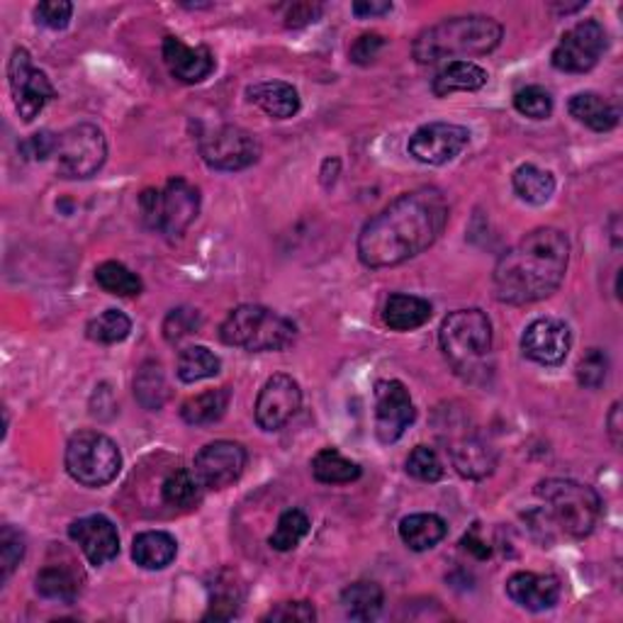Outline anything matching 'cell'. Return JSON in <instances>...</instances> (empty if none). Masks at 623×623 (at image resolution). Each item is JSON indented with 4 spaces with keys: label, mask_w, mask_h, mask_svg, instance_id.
I'll list each match as a JSON object with an SVG mask.
<instances>
[{
    "label": "cell",
    "mask_w": 623,
    "mask_h": 623,
    "mask_svg": "<svg viewBox=\"0 0 623 623\" xmlns=\"http://www.w3.org/2000/svg\"><path fill=\"white\" fill-rule=\"evenodd\" d=\"M448 225V203L438 188H417L368 219L358 237V258L368 268H390L419 256Z\"/></svg>",
    "instance_id": "obj_1"
},
{
    "label": "cell",
    "mask_w": 623,
    "mask_h": 623,
    "mask_svg": "<svg viewBox=\"0 0 623 623\" xmlns=\"http://www.w3.org/2000/svg\"><path fill=\"white\" fill-rule=\"evenodd\" d=\"M570 264V241L565 232L541 227L519 239L497 260L492 285L505 305H531L546 300L560 288Z\"/></svg>",
    "instance_id": "obj_2"
},
{
    "label": "cell",
    "mask_w": 623,
    "mask_h": 623,
    "mask_svg": "<svg viewBox=\"0 0 623 623\" xmlns=\"http://www.w3.org/2000/svg\"><path fill=\"white\" fill-rule=\"evenodd\" d=\"M505 29L495 17L458 15L421 29L411 54L419 64H438L446 59L468 62L470 56H485L499 47Z\"/></svg>",
    "instance_id": "obj_3"
},
{
    "label": "cell",
    "mask_w": 623,
    "mask_h": 623,
    "mask_svg": "<svg viewBox=\"0 0 623 623\" xmlns=\"http://www.w3.org/2000/svg\"><path fill=\"white\" fill-rule=\"evenodd\" d=\"M536 495L546 501L550 526H558L562 536L587 538L597 529L601 519V497L589 485L550 478L538 482Z\"/></svg>",
    "instance_id": "obj_4"
},
{
    "label": "cell",
    "mask_w": 623,
    "mask_h": 623,
    "mask_svg": "<svg viewBox=\"0 0 623 623\" xmlns=\"http://www.w3.org/2000/svg\"><path fill=\"white\" fill-rule=\"evenodd\" d=\"M297 329L288 317L264 305H239L229 312L219 327V339L227 346L254 351H283L293 344Z\"/></svg>",
    "instance_id": "obj_5"
},
{
    "label": "cell",
    "mask_w": 623,
    "mask_h": 623,
    "mask_svg": "<svg viewBox=\"0 0 623 623\" xmlns=\"http://www.w3.org/2000/svg\"><path fill=\"white\" fill-rule=\"evenodd\" d=\"M438 344L458 373H475L492 351V325L485 312L456 309L441 321Z\"/></svg>",
    "instance_id": "obj_6"
},
{
    "label": "cell",
    "mask_w": 623,
    "mask_h": 623,
    "mask_svg": "<svg viewBox=\"0 0 623 623\" xmlns=\"http://www.w3.org/2000/svg\"><path fill=\"white\" fill-rule=\"evenodd\" d=\"M139 207L156 232L180 237L200 213V190L186 178H170L161 190H144Z\"/></svg>",
    "instance_id": "obj_7"
},
{
    "label": "cell",
    "mask_w": 623,
    "mask_h": 623,
    "mask_svg": "<svg viewBox=\"0 0 623 623\" xmlns=\"http://www.w3.org/2000/svg\"><path fill=\"white\" fill-rule=\"evenodd\" d=\"M123 468V454L110 436L100 431H78L66 444V470L78 485L105 487Z\"/></svg>",
    "instance_id": "obj_8"
},
{
    "label": "cell",
    "mask_w": 623,
    "mask_h": 623,
    "mask_svg": "<svg viewBox=\"0 0 623 623\" xmlns=\"http://www.w3.org/2000/svg\"><path fill=\"white\" fill-rule=\"evenodd\" d=\"M441 441L446 444L450 454V463L458 470V475L468 480H485L497 468V454L485 438H482L468 417L446 411L444 424H438Z\"/></svg>",
    "instance_id": "obj_9"
},
{
    "label": "cell",
    "mask_w": 623,
    "mask_h": 623,
    "mask_svg": "<svg viewBox=\"0 0 623 623\" xmlns=\"http://www.w3.org/2000/svg\"><path fill=\"white\" fill-rule=\"evenodd\" d=\"M107 158V139L103 129L90 123L68 127L59 137L56 174L68 180H84L96 176Z\"/></svg>",
    "instance_id": "obj_10"
},
{
    "label": "cell",
    "mask_w": 623,
    "mask_h": 623,
    "mask_svg": "<svg viewBox=\"0 0 623 623\" xmlns=\"http://www.w3.org/2000/svg\"><path fill=\"white\" fill-rule=\"evenodd\" d=\"M200 156L215 170H241L254 166L260 156L258 139L244 127L217 125L198 139Z\"/></svg>",
    "instance_id": "obj_11"
},
{
    "label": "cell",
    "mask_w": 623,
    "mask_h": 623,
    "mask_svg": "<svg viewBox=\"0 0 623 623\" xmlns=\"http://www.w3.org/2000/svg\"><path fill=\"white\" fill-rule=\"evenodd\" d=\"M8 84L10 93H13L15 110L17 115L23 117V123H33L49 100L56 96L52 80H49L42 68L33 64V56H29V52L23 47H17L13 56H10Z\"/></svg>",
    "instance_id": "obj_12"
},
{
    "label": "cell",
    "mask_w": 623,
    "mask_h": 623,
    "mask_svg": "<svg viewBox=\"0 0 623 623\" xmlns=\"http://www.w3.org/2000/svg\"><path fill=\"white\" fill-rule=\"evenodd\" d=\"M607 52V29L599 20H582L552 49V66L565 74H587Z\"/></svg>",
    "instance_id": "obj_13"
},
{
    "label": "cell",
    "mask_w": 623,
    "mask_h": 623,
    "mask_svg": "<svg viewBox=\"0 0 623 623\" xmlns=\"http://www.w3.org/2000/svg\"><path fill=\"white\" fill-rule=\"evenodd\" d=\"M417 409L409 390L399 380H380L376 385V436L380 444H395L415 424Z\"/></svg>",
    "instance_id": "obj_14"
},
{
    "label": "cell",
    "mask_w": 623,
    "mask_h": 623,
    "mask_svg": "<svg viewBox=\"0 0 623 623\" xmlns=\"http://www.w3.org/2000/svg\"><path fill=\"white\" fill-rule=\"evenodd\" d=\"M246 460V448L237 441H215L195 456L193 472L205 490H225L241 478Z\"/></svg>",
    "instance_id": "obj_15"
},
{
    "label": "cell",
    "mask_w": 623,
    "mask_h": 623,
    "mask_svg": "<svg viewBox=\"0 0 623 623\" xmlns=\"http://www.w3.org/2000/svg\"><path fill=\"white\" fill-rule=\"evenodd\" d=\"M468 142L470 132L466 127L450 123H429L424 127H419L417 132L409 137L407 149L419 164L444 166L463 152Z\"/></svg>",
    "instance_id": "obj_16"
},
{
    "label": "cell",
    "mask_w": 623,
    "mask_h": 623,
    "mask_svg": "<svg viewBox=\"0 0 623 623\" xmlns=\"http://www.w3.org/2000/svg\"><path fill=\"white\" fill-rule=\"evenodd\" d=\"M303 405V390L293 376L278 373L266 380L256 399V424L264 431L283 429Z\"/></svg>",
    "instance_id": "obj_17"
},
{
    "label": "cell",
    "mask_w": 623,
    "mask_h": 623,
    "mask_svg": "<svg viewBox=\"0 0 623 623\" xmlns=\"http://www.w3.org/2000/svg\"><path fill=\"white\" fill-rule=\"evenodd\" d=\"M572 336L565 321L556 317L534 319L521 336V351L538 366H562L570 354Z\"/></svg>",
    "instance_id": "obj_18"
},
{
    "label": "cell",
    "mask_w": 623,
    "mask_h": 623,
    "mask_svg": "<svg viewBox=\"0 0 623 623\" xmlns=\"http://www.w3.org/2000/svg\"><path fill=\"white\" fill-rule=\"evenodd\" d=\"M68 536L84 550L90 565L103 568L119 552V534L113 521L103 514L84 517L68 526Z\"/></svg>",
    "instance_id": "obj_19"
},
{
    "label": "cell",
    "mask_w": 623,
    "mask_h": 623,
    "mask_svg": "<svg viewBox=\"0 0 623 623\" xmlns=\"http://www.w3.org/2000/svg\"><path fill=\"white\" fill-rule=\"evenodd\" d=\"M562 585L556 575L514 572L507 580V597L526 611H548L560 601Z\"/></svg>",
    "instance_id": "obj_20"
},
{
    "label": "cell",
    "mask_w": 623,
    "mask_h": 623,
    "mask_svg": "<svg viewBox=\"0 0 623 623\" xmlns=\"http://www.w3.org/2000/svg\"><path fill=\"white\" fill-rule=\"evenodd\" d=\"M161 52L170 76L183 84H203L215 72V56L207 47H188L183 39L166 37Z\"/></svg>",
    "instance_id": "obj_21"
},
{
    "label": "cell",
    "mask_w": 623,
    "mask_h": 623,
    "mask_svg": "<svg viewBox=\"0 0 623 623\" xmlns=\"http://www.w3.org/2000/svg\"><path fill=\"white\" fill-rule=\"evenodd\" d=\"M246 96L268 117L288 119L300 113V93L285 80H260L246 88Z\"/></svg>",
    "instance_id": "obj_22"
},
{
    "label": "cell",
    "mask_w": 623,
    "mask_h": 623,
    "mask_svg": "<svg viewBox=\"0 0 623 623\" xmlns=\"http://www.w3.org/2000/svg\"><path fill=\"white\" fill-rule=\"evenodd\" d=\"M568 110L580 125L595 129V132H611L619 125V110L605 96L592 93V90L572 96Z\"/></svg>",
    "instance_id": "obj_23"
},
{
    "label": "cell",
    "mask_w": 623,
    "mask_h": 623,
    "mask_svg": "<svg viewBox=\"0 0 623 623\" xmlns=\"http://www.w3.org/2000/svg\"><path fill=\"white\" fill-rule=\"evenodd\" d=\"M431 303L417 295H402L395 293L387 297L383 309V321L392 331H415L424 327L431 319Z\"/></svg>",
    "instance_id": "obj_24"
},
{
    "label": "cell",
    "mask_w": 623,
    "mask_h": 623,
    "mask_svg": "<svg viewBox=\"0 0 623 623\" xmlns=\"http://www.w3.org/2000/svg\"><path fill=\"white\" fill-rule=\"evenodd\" d=\"M448 526L438 514H409L399 521V538L407 548L424 552L446 538Z\"/></svg>",
    "instance_id": "obj_25"
},
{
    "label": "cell",
    "mask_w": 623,
    "mask_h": 623,
    "mask_svg": "<svg viewBox=\"0 0 623 623\" xmlns=\"http://www.w3.org/2000/svg\"><path fill=\"white\" fill-rule=\"evenodd\" d=\"M178 556L176 538L166 531H144L132 544V558L144 570H164Z\"/></svg>",
    "instance_id": "obj_26"
},
{
    "label": "cell",
    "mask_w": 623,
    "mask_h": 623,
    "mask_svg": "<svg viewBox=\"0 0 623 623\" xmlns=\"http://www.w3.org/2000/svg\"><path fill=\"white\" fill-rule=\"evenodd\" d=\"M487 72L475 62H448L436 74L431 90L436 98H446L458 90H480L487 84Z\"/></svg>",
    "instance_id": "obj_27"
},
{
    "label": "cell",
    "mask_w": 623,
    "mask_h": 623,
    "mask_svg": "<svg viewBox=\"0 0 623 623\" xmlns=\"http://www.w3.org/2000/svg\"><path fill=\"white\" fill-rule=\"evenodd\" d=\"M229 397H232L229 395V387L200 392V395L183 402V407H180V417H183V421L190 427L217 424L229 407Z\"/></svg>",
    "instance_id": "obj_28"
},
{
    "label": "cell",
    "mask_w": 623,
    "mask_h": 623,
    "mask_svg": "<svg viewBox=\"0 0 623 623\" xmlns=\"http://www.w3.org/2000/svg\"><path fill=\"white\" fill-rule=\"evenodd\" d=\"M385 595L376 582H354L344 592H341V607H344L346 616L354 621H373L380 609H383Z\"/></svg>",
    "instance_id": "obj_29"
},
{
    "label": "cell",
    "mask_w": 623,
    "mask_h": 623,
    "mask_svg": "<svg viewBox=\"0 0 623 623\" xmlns=\"http://www.w3.org/2000/svg\"><path fill=\"white\" fill-rule=\"evenodd\" d=\"M511 186H514L517 195L529 205H546L552 193H556V178H552L550 170L534 164L519 166L514 176H511Z\"/></svg>",
    "instance_id": "obj_30"
},
{
    "label": "cell",
    "mask_w": 623,
    "mask_h": 623,
    "mask_svg": "<svg viewBox=\"0 0 623 623\" xmlns=\"http://www.w3.org/2000/svg\"><path fill=\"white\" fill-rule=\"evenodd\" d=\"M312 475L315 480L325 482V485H348L360 478V466L341 456L336 448H321L319 454L312 458Z\"/></svg>",
    "instance_id": "obj_31"
},
{
    "label": "cell",
    "mask_w": 623,
    "mask_h": 623,
    "mask_svg": "<svg viewBox=\"0 0 623 623\" xmlns=\"http://www.w3.org/2000/svg\"><path fill=\"white\" fill-rule=\"evenodd\" d=\"M223 368V360H219L213 351L207 346H188L178 354L176 373L180 383H200V380L215 378Z\"/></svg>",
    "instance_id": "obj_32"
},
{
    "label": "cell",
    "mask_w": 623,
    "mask_h": 623,
    "mask_svg": "<svg viewBox=\"0 0 623 623\" xmlns=\"http://www.w3.org/2000/svg\"><path fill=\"white\" fill-rule=\"evenodd\" d=\"M96 280L105 293L117 297H137L144 290L142 278L132 274L125 264H119V260H105V264H100L96 268Z\"/></svg>",
    "instance_id": "obj_33"
},
{
    "label": "cell",
    "mask_w": 623,
    "mask_h": 623,
    "mask_svg": "<svg viewBox=\"0 0 623 623\" xmlns=\"http://www.w3.org/2000/svg\"><path fill=\"white\" fill-rule=\"evenodd\" d=\"M135 397L139 405L149 411H156L164 407V402L168 399V383L164 370H161L158 364L149 360L135 378Z\"/></svg>",
    "instance_id": "obj_34"
},
{
    "label": "cell",
    "mask_w": 623,
    "mask_h": 623,
    "mask_svg": "<svg viewBox=\"0 0 623 623\" xmlns=\"http://www.w3.org/2000/svg\"><path fill=\"white\" fill-rule=\"evenodd\" d=\"M203 485H200L193 470H174L164 480V487H161V497L168 507L174 509H190L195 507L200 497H203Z\"/></svg>",
    "instance_id": "obj_35"
},
{
    "label": "cell",
    "mask_w": 623,
    "mask_h": 623,
    "mask_svg": "<svg viewBox=\"0 0 623 623\" xmlns=\"http://www.w3.org/2000/svg\"><path fill=\"white\" fill-rule=\"evenodd\" d=\"M37 592L44 599L62 601V605H74L78 597V580L72 570L62 565H49L37 575Z\"/></svg>",
    "instance_id": "obj_36"
},
{
    "label": "cell",
    "mask_w": 623,
    "mask_h": 623,
    "mask_svg": "<svg viewBox=\"0 0 623 623\" xmlns=\"http://www.w3.org/2000/svg\"><path fill=\"white\" fill-rule=\"evenodd\" d=\"M132 331V321L119 309H105L103 315H98L88 321L86 334L90 341H98V344H119L125 341Z\"/></svg>",
    "instance_id": "obj_37"
},
{
    "label": "cell",
    "mask_w": 623,
    "mask_h": 623,
    "mask_svg": "<svg viewBox=\"0 0 623 623\" xmlns=\"http://www.w3.org/2000/svg\"><path fill=\"white\" fill-rule=\"evenodd\" d=\"M309 534V519L303 509H288L280 514L278 526L274 534H270L268 544L274 550H293L300 546V541Z\"/></svg>",
    "instance_id": "obj_38"
},
{
    "label": "cell",
    "mask_w": 623,
    "mask_h": 623,
    "mask_svg": "<svg viewBox=\"0 0 623 623\" xmlns=\"http://www.w3.org/2000/svg\"><path fill=\"white\" fill-rule=\"evenodd\" d=\"M217 585H213V601L205 619H234L241 607V587L234 582L232 572H219Z\"/></svg>",
    "instance_id": "obj_39"
},
{
    "label": "cell",
    "mask_w": 623,
    "mask_h": 623,
    "mask_svg": "<svg viewBox=\"0 0 623 623\" xmlns=\"http://www.w3.org/2000/svg\"><path fill=\"white\" fill-rule=\"evenodd\" d=\"M23 558L25 536L13 524H5L3 531H0V582H8Z\"/></svg>",
    "instance_id": "obj_40"
},
{
    "label": "cell",
    "mask_w": 623,
    "mask_h": 623,
    "mask_svg": "<svg viewBox=\"0 0 623 623\" xmlns=\"http://www.w3.org/2000/svg\"><path fill=\"white\" fill-rule=\"evenodd\" d=\"M514 107L529 119H546L552 113V98L544 86H526L514 96Z\"/></svg>",
    "instance_id": "obj_41"
},
{
    "label": "cell",
    "mask_w": 623,
    "mask_h": 623,
    "mask_svg": "<svg viewBox=\"0 0 623 623\" xmlns=\"http://www.w3.org/2000/svg\"><path fill=\"white\" fill-rule=\"evenodd\" d=\"M609 373V358L601 348H589L585 356L580 358L577 364V380L582 387L587 390H597L605 385Z\"/></svg>",
    "instance_id": "obj_42"
},
{
    "label": "cell",
    "mask_w": 623,
    "mask_h": 623,
    "mask_svg": "<svg viewBox=\"0 0 623 623\" xmlns=\"http://www.w3.org/2000/svg\"><path fill=\"white\" fill-rule=\"evenodd\" d=\"M407 472L419 482H438L444 478V466H441L436 450L417 446L407 458Z\"/></svg>",
    "instance_id": "obj_43"
},
{
    "label": "cell",
    "mask_w": 623,
    "mask_h": 623,
    "mask_svg": "<svg viewBox=\"0 0 623 623\" xmlns=\"http://www.w3.org/2000/svg\"><path fill=\"white\" fill-rule=\"evenodd\" d=\"M200 325H203V319H200L198 309L178 307L174 312H168V317L164 319V336L170 344H176V341L195 334Z\"/></svg>",
    "instance_id": "obj_44"
},
{
    "label": "cell",
    "mask_w": 623,
    "mask_h": 623,
    "mask_svg": "<svg viewBox=\"0 0 623 623\" xmlns=\"http://www.w3.org/2000/svg\"><path fill=\"white\" fill-rule=\"evenodd\" d=\"M74 5L68 0H42L35 8V20L39 25H44L49 29H64L72 23Z\"/></svg>",
    "instance_id": "obj_45"
},
{
    "label": "cell",
    "mask_w": 623,
    "mask_h": 623,
    "mask_svg": "<svg viewBox=\"0 0 623 623\" xmlns=\"http://www.w3.org/2000/svg\"><path fill=\"white\" fill-rule=\"evenodd\" d=\"M317 619L315 607L309 601H283L276 609H270L264 621H303L309 623Z\"/></svg>",
    "instance_id": "obj_46"
},
{
    "label": "cell",
    "mask_w": 623,
    "mask_h": 623,
    "mask_svg": "<svg viewBox=\"0 0 623 623\" xmlns=\"http://www.w3.org/2000/svg\"><path fill=\"white\" fill-rule=\"evenodd\" d=\"M56 147H59V137H54L52 132H37L20 144V152H23L27 158L44 161L49 156H56Z\"/></svg>",
    "instance_id": "obj_47"
},
{
    "label": "cell",
    "mask_w": 623,
    "mask_h": 623,
    "mask_svg": "<svg viewBox=\"0 0 623 623\" xmlns=\"http://www.w3.org/2000/svg\"><path fill=\"white\" fill-rule=\"evenodd\" d=\"M383 47H385L383 35L368 33V35H360V37L356 39L354 47H351L348 56H351V62H354V64L366 66V64L373 62V59L378 56V52H380V49H383Z\"/></svg>",
    "instance_id": "obj_48"
},
{
    "label": "cell",
    "mask_w": 623,
    "mask_h": 623,
    "mask_svg": "<svg viewBox=\"0 0 623 623\" xmlns=\"http://www.w3.org/2000/svg\"><path fill=\"white\" fill-rule=\"evenodd\" d=\"M321 15V5L317 3H293L285 8V25L288 27H305L317 23Z\"/></svg>",
    "instance_id": "obj_49"
},
{
    "label": "cell",
    "mask_w": 623,
    "mask_h": 623,
    "mask_svg": "<svg viewBox=\"0 0 623 623\" xmlns=\"http://www.w3.org/2000/svg\"><path fill=\"white\" fill-rule=\"evenodd\" d=\"M392 10V3H387V0H380V3H373V0H358V3H354V13L358 17H376V15H385Z\"/></svg>",
    "instance_id": "obj_50"
},
{
    "label": "cell",
    "mask_w": 623,
    "mask_h": 623,
    "mask_svg": "<svg viewBox=\"0 0 623 623\" xmlns=\"http://www.w3.org/2000/svg\"><path fill=\"white\" fill-rule=\"evenodd\" d=\"M463 548L468 552H472V556H475V558H480V560L490 558V546L478 536V529H472L470 534L463 538Z\"/></svg>",
    "instance_id": "obj_51"
},
{
    "label": "cell",
    "mask_w": 623,
    "mask_h": 623,
    "mask_svg": "<svg viewBox=\"0 0 623 623\" xmlns=\"http://www.w3.org/2000/svg\"><path fill=\"white\" fill-rule=\"evenodd\" d=\"M607 424H609V436H611V441H614V446L619 448L621 446V405L619 402L614 407H611Z\"/></svg>",
    "instance_id": "obj_52"
}]
</instances>
